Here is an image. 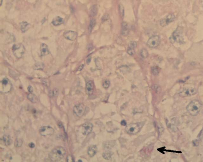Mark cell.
I'll return each mask as SVG.
<instances>
[{
    "mask_svg": "<svg viewBox=\"0 0 203 162\" xmlns=\"http://www.w3.org/2000/svg\"><path fill=\"white\" fill-rule=\"evenodd\" d=\"M66 153L64 148L61 146L56 147L49 153V158L53 162H58L63 158Z\"/></svg>",
    "mask_w": 203,
    "mask_h": 162,
    "instance_id": "obj_1",
    "label": "cell"
},
{
    "mask_svg": "<svg viewBox=\"0 0 203 162\" xmlns=\"http://www.w3.org/2000/svg\"><path fill=\"white\" fill-rule=\"evenodd\" d=\"M202 104L199 101L193 100L191 101L186 107V110L191 115H197L202 108Z\"/></svg>",
    "mask_w": 203,
    "mask_h": 162,
    "instance_id": "obj_2",
    "label": "cell"
},
{
    "mask_svg": "<svg viewBox=\"0 0 203 162\" xmlns=\"http://www.w3.org/2000/svg\"><path fill=\"white\" fill-rule=\"evenodd\" d=\"M143 126L142 123H134L127 125L126 128V130L127 133L130 134H135L140 131Z\"/></svg>",
    "mask_w": 203,
    "mask_h": 162,
    "instance_id": "obj_3",
    "label": "cell"
},
{
    "mask_svg": "<svg viewBox=\"0 0 203 162\" xmlns=\"http://www.w3.org/2000/svg\"><path fill=\"white\" fill-rule=\"evenodd\" d=\"M12 50L14 56L18 58H20L24 55L25 52V48L23 44L21 43H18L13 46Z\"/></svg>",
    "mask_w": 203,
    "mask_h": 162,
    "instance_id": "obj_4",
    "label": "cell"
},
{
    "mask_svg": "<svg viewBox=\"0 0 203 162\" xmlns=\"http://www.w3.org/2000/svg\"><path fill=\"white\" fill-rule=\"evenodd\" d=\"M171 38L174 42L179 44L184 43V38L183 36V29L179 27L173 32L171 36Z\"/></svg>",
    "mask_w": 203,
    "mask_h": 162,
    "instance_id": "obj_5",
    "label": "cell"
},
{
    "mask_svg": "<svg viewBox=\"0 0 203 162\" xmlns=\"http://www.w3.org/2000/svg\"><path fill=\"white\" fill-rule=\"evenodd\" d=\"M197 93V90L195 88H185L179 92V95L182 98H184L194 95Z\"/></svg>",
    "mask_w": 203,
    "mask_h": 162,
    "instance_id": "obj_6",
    "label": "cell"
},
{
    "mask_svg": "<svg viewBox=\"0 0 203 162\" xmlns=\"http://www.w3.org/2000/svg\"><path fill=\"white\" fill-rule=\"evenodd\" d=\"M85 107L83 104H79L75 105L73 108V112L77 117H81L85 113Z\"/></svg>",
    "mask_w": 203,
    "mask_h": 162,
    "instance_id": "obj_7",
    "label": "cell"
},
{
    "mask_svg": "<svg viewBox=\"0 0 203 162\" xmlns=\"http://www.w3.org/2000/svg\"><path fill=\"white\" fill-rule=\"evenodd\" d=\"M160 43V37L158 35H154L149 39L147 45L150 48H155L158 46Z\"/></svg>",
    "mask_w": 203,
    "mask_h": 162,
    "instance_id": "obj_8",
    "label": "cell"
},
{
    "mask_svg": "<svg viewBox=\"0 0 203 162\" xmlns=\"http://www.w3.org/2000/svg\"><path fill=\"white\" fill-rule=\"evenodd\" d=\"M54 130L53 128L50 126H43L40 128L39 132L43 136H50L54 133Z\"/></svg>",
    "mask_w": 203,
    "mask_h": 162,
    "instance_id": "obj_9",
    "label": "cell"
},
{
    "mask_svg": "<svg viewBox=\"0 0 203 162\" xmlns=\"http://www.w3.org/2000/svg\"><path fill=\"white\" fill-rule=\"evenodd\" d=\"M175 16L173 14H170L166 16V17L161 19L160 21V25L161 26H165L169 23L174 21Z\"/></svg>",
    "mask_w": 203,
    "mask_h": 162,
    "instance_id": "obj_10",
    "label": "cell"
},
{
    "mask_svg": "<svg viewBox=\"0 0 203 162\" xmlns=\"http://www.w3.org/2000/svg\"><path fill=\"white\" fill-rule=\"evenodd\" d=\"M2 87L1 92H7L10 91L12 88V85L10 81L7 78H4L1 81Z\"/></svg>",
    "mask_w": 203,
    "mask_h": 162,
    "instance_id": "obj_11",
    "label": "cell"
},
{
    "mask_svg": "<svg viewBox=\"0 0 203 162\" xmlns=\"http://www.w3.org/2000/svg\"><path fill=\"white\" fill-rule=\"evenodd\" d=\"M63 37L69 41H74L76 40L77 36V33L75 31H68L65 32Z\"/></svg>",
    "mask_w": 203,
    "mask_h": 162,
    "instance_id": "obj_12",
    "label": "cell"
},
{
    "mask_svg": "<svg viewBox=\"0 0 203 162\" xmlns=\"http://www.w3.org/2000/svg\"><path fill=\"white\" fill-rule=\"evenodd\" d=\"M82 133L84 135L87 136L92 132L93 125L91 123H85L82 125Z\"/></svg>",
    "mask_w": 203,
    "mask_h": 162,
    "instance_id": "obj_13",
    "label": "cell"
},
{
    "mask_svg": "<svg viewBox=\"0 0 203 162\" xmlns=\"http://www.w3.org/2000/svg\"><path fill=\"white\" fill-rule=\"evenodd\" d=\"M94 88V85L93 82L91 81H88L86 84L85 91L87 94L90 95L92 94Z\"/></svg>",
    "mask_w": 203,
    "mask_h": 162,
    "instance_id": "obj_14",
    "label": "cell"
},
{
    "mask_svg": "<svg viewBox=\"0 0 203 162\" xmlns=\"http://www.w3.org/2000/svg\"><path fill=\"white\" fill-rule=\"evenodd\" d=\"M40 50L41 56H45L49 54V51L48 49V46L45 44H41L40 45Z\"/></svg>",
    "mask_w": 203,
    "mask_h": 162,
    "instance_id": "obj_15",
    "label": "cell"
},
{
    "mask_svg": "<svg viewBox=\"0 0 203 162\" xmlns=\"http://www.w3.org/2000/svg\"><path fill=\"white\" fill-rule=\"evenodd\" d=\"M97 151V148L95 145H91L88 148L87 153L91 157H93L96 154Z\"/></svg>",
    "mask_w": 203,
    "mask_h": 162,
    "instance_id": "obj_16",
    "label": "cell"
},
{
    "mask_svg": "<svg viewBox=\"0 0 203 162\" xmlns=\"http://www.w3.org/2000/svg\"><path fill=\"white\" fill-rule=\"evenodd\" d=\"M63 22L64 20L63 18L60 16H56L53 19L52 23L54 26H57L62 24L63 23Z\"/></svg>",
    "mask_w": 203,
    "mask_h": 162,
    "instance_id": "obj_17",
    "label": "cell"
},
{
    "mask_svg": "<svg viewBox=\"0 0 203 162\" xmlns=\"http://www.w3.org/2000/svg\"><path fill=\"white\" fill-rule=\"evenodd\" d=\"M2 139L4 144L7 146L10 145L12 143V140L11 139V137L8 135H5L3 136Z\"/></svg>",
    "mask_w": 203,
    "mask_h": 162,
    "instance_id": "obj_18",
    "label": "cell"
},
{
    "mask_svg": "<svg viewBox=\"0 0 203 162\" xmlns=\"http://www.w3.org/2000/svg\"><path fill=\"white\" fill-rule=\"evenodd\" d=\"M129 30L128 29V25L127 23L123 22L122 24L121 34L124 36H127L129 34Z\"/></svg>",
    "mask_w": 203,
    "mask_h": 162,
    "instance_id": "obj_19",
    "label": "cell"
},
{
    "mask_svg": "<svg viewBox=\"0 0 203 162\" xmlns=\"http://www.w3.org/2000/svg\"><path fill=\"white\" fill-rule=\"evenodd\" d=\"M30 24L25 22H23L20 24V29L23 33L27 31L30 28Z\"/></svg>",
    "mask_w": 203,
    "mask_h": 162,
    "instance_id": "obj_20",
    "label": "cell"
},
{
    "mask_svg": "<svg viewBox=\"0 0 203 162\" xmlns=\"http://www.w3.org/2000/svg\"><path fill=\"white\" fill-rule=\"evenodd\" d=\"M28 99L31 102L34 104H35L38 101V98L35 95L32 93H29L27 95Z\"/></svg>",
    "mask_w": 203,
    "mask_h": 162,
    "instance_id": "obj_21",
    "label": "cell"
},
{
    "mask_svg": "<svg viewBox=\"0 0 203 162\" xmlns=\"http://www.w3.org/2000/svg\"><path fill=\"white\" fill-rule=\"evenodd\" d=\"M58 94V90L57 89H54L53 91H49L48 95L50 98H53L54 97L57 96Z\"/></svg>",
    "mask_w": 203,
    "mask_h": 162,
    "instance_id": "obj_22",
    "label": "cell"
},
{
    "mask_svg": "<svg viewBox=\"0 0 203 162\" xmlns=\"http://www.w3.org/2000/svg\"><path fill=\"white\" fill-rule=\"evenodd\" d=\"M112 153L110 151H106L103 152L102 156L103 158L106 160H109L111 157Z\"/></svg>",
    "mask_w": 203,
    "mask_h": 162,
    "instance_id": "obj_23",
    "label": "cell"
},
{
    "mask_svg": "<svg viewBox=\"0 0 203 162\" xmlns=\"http://www.w3.org/2000/svg\"><path fill=\"white\" fill-rule=\"evenodd\" d=\"M44 67V65L43 63L38 62L34 65V69L35 70H43Z\"/></svg>",
    "mask_w": 203,
    "mask_h": 162,
    "instance_id": "obj_24",
    "label": "cell"
},
{
    "mask_svg": "<svg viewBox=\"0 0 203 162\" xmlns=\"http://www.w3.org/2000/svg\"><path fill=\"white\" fill-rule=\"evenodd\" d=\"M97 13V6L96 5H94L91 7L90 14L92 16H94Z\"/></svg>",
    "mask_w": 203,
    "mask_h": 162,
    "instance_id": "obj_25",
    "label": "cell"
},
{
    "mask_svg": "<svg viewBox=\"0 0 203 162\" xmlns=\"http://www.w3.org/2000/svg\"><path fill=\"white\" fill-rule=\"evenodd\" d=\"M96 24V21L95 19H92L91 20L90 22L89 25L88 27V31L90 33L91 32L93 28H94V27L95 25Z\"/></svg>",
    "mask_w": 203,
    "mask_h": 162,
    "instance_id": "obj_26",
    "label": "cell"
},
{
    "mask_svg": "<svg viewBox=\"0 0 203 162\" xmlns=\"http://www.w3.org/2000/svg\"><path fill=\"white\" fill-rule=\"evenodd\" d=\"M140 55L141 57L144 58H146L148 56V52L147 50L145 48L142 49L140 51Z\"/></svg>",
    "mask_w": 203,
    "mask_h": 162,
    "instance_id": "obj_27",
    "label": "cell"
},
{
    "mask_svg": "<svg viewBox=\"0 0 203 162\" xmlns=\"http://www.w3.org/2000/svg\"><path fill=\"white\" fill-rule=\"evenodd\" d=\"M14 146L16 148H19L22 146L23 144V141L21 139H17L15 141Z\"/></svg>",
    "mask_w": 203,
    "mask_h": 162,
    "instance_id": "obj_28",
    "label": "cell"
},
{
    "mask_svg": "<svg viewBox=\"0 0 203 162\" xmlns=\"http://www.w3.org/2000/svg\"><path fill=\"white\" fill-rule=\"evenodd\" d=\"M151 71L153 75H157L160 72V69L157 66H154L152 67L151 69Z\"/></svg>",
    "mask_w": 203,
    "mask_h": 162,
    "instance_id": "obj_29",
    "label": "cell"
},
{
    "mask_svg": "<svg viewBox=\"0 0 203 162\" xmlns=\"http://www.w3.org/2000/svg\"><path fill=\"white\" fill-rule=\"evenodd\" d=\"M152 88L153 91H154L156 93L159 94L161 91V88L160 86L157 85H154L152 86Z\"/></svg>",
    "mask_w": 203,
    "mask_h": 162,
    "instance_id": "obj_30",
    "label": "cell"
},
{
    "mask_svg": "<svg viewBox=\"0 0 203 162\" xmlns=\"http://www.w3.org/2000/svg\"><path fill=\"white\" fill-rule=\"evenodd\" d=\"M119 12H120V16L121 17H123L124 15V8L123 5L121 4L119 5Z\"/></svg>",
    "mask_w": 203,
    "mask_h": 162,
    "instance_id": "obj_31",
    "label": "cell"
},
{
    "mask_svg": "<svg viewBox=\"0 0 203 162\" xmlns=\"http://www.w3.org/2000/svg\"><path fill=\"white\" fill-rule=\"evenodd\" d=\"M136 46H137V44H136V42L133 41L130 42L129 43L128 48L135 49V48H136Z\"/></svg>",
    "mask_w": 203,
    "mask_h": 162,
    "instance_id": "obj_32",
    "label": "cell"
},
{
    "mask_svg": "<svg viewBox=\"0 0 203 162\" xmlns=\"http://www.w3.org/2000/svg\"><path fill=\"white\" fill-rule=\"evenodd\" d=\"M110 85V81L108 80H106L103 83V87L105 89H107L109 88Z\"/></svg>",
    "mask_w": 203,
    "mask_h": 162,
    "instance_id": "obj_33",
    "label": "cell"
},
{
    "mask_svg": "<svg viewBox=\"0 0 203 162\" xmlns=\"http://www.w3.org/2000/svg\"><path fill=\"white\" fill-rule=\"evenodd\" d=\"M127 52L130 56H133L135 54V49L128 48L127 50Z\"/></svg>",
    "mask_w": 203,
    "mask_h": 162,
    "instance_id": "obj_34",
    "label": "cell"
},
{
    "mask_svg": "<svg viewBox=\"0 0 203 162\" xmlns=\"http://www.w3.org/2000/svg\"><path fill=\"white\" fill-rule=\"evenodd\" d=\"M109 18V16L107 14H105L103 16V17H102V22H105Z\"/></svg>",
    "mask_w": 203,
    "mask_h": 162,
    "instance_id": "obj_35",
    "label": "cell"
},
{
    "mask_svg": "<svg viewBox=\"0 0 203 162\" xmlns=\"http://www.w3.org/2000/svg\"><path fill=\"white\" fill-rule=\"evenodd\" d=\"M68 162H73L74 161L73 157L71 155H69L67 158Z\"/></svg>",
    "mask_w": 203,
    "mask_h": 162,
    "instance_id": "obj_36",
    "label": "cell"
},
{
    "mask_svg": "<svg viewBox=\"0 0 203 162\" xmlns=\"http://www.w3.org/2000/svg\"><path fill=\"white\" fill-rule=\"evenodd\" d=\"M28 91L29 92V93H32L33 92V88L31 86H29L28 87Z\"/></svg>",
    "mask_w": 203,
    "mask_h": 162,
    "instance_id": "obj_37",
    "label": "cell"
},
{
    "mask_svg": "<svg viewBox=\"0 0 203 162\" xmlns=\"http://www.w3.org/2000/svg\"><path fill=\"white\" fill-rule=\"evenodd\" d=\"M121 125H122V126H126V124H127V122H126V120H122L121 121Z\"/></svg>",
    "mask_w": 203,
    "mask_h": 162,
    "instance_id": "obj_38",
    "label": "cell"
},
{
    "mask_svg": "<svg viewBox=\"0 0 203 162\" xmlns=\"http://www.w3.org/2000/svg\"><path fill=\"white\" fill-rule=\"evenodd\" d=\"M29 146L30 148H34L35 147V145L34 143H33V142H31V143H29Z\"/></svg>",
    "mask_w": 203,
    "mask_h": 162,
    "instance_id": "obj_39",
    "label": "cell"
},
{
    "mask_svg": "<svg viewBox=\"0 0 203 162\" xmlns=\"http://www.w3.org/2000/svg\"><path fill=\"white\" fill-rule=\"evenodd\" d=\"M84 65H82V66H81L80 67H79V70L81 71L82 69V68H83V67Z\"/></svg>",
    "mask_w": 203,
    "mask_h": 162,
    "instance_id": "obj_40",
    "label": "cell"
},
{
    "mask_svg": "<svg viewBox=\"0 0 203 162\" xmlns=\"http://www.w3.org/2000/svg\"><path fill=\"white\" fill-rule=\"evenodd\" d=\"M91 58H88L87 59V63H89L90 62H91Z\"/></svg>",
    "mask_w": 203,
    "mask_h": 162,
    "instance_id": "obj_41",
    "label": "cell"
},
{
    "mask_svg": "<svg viewBox=\"0 0 203 162\" xmlns=\"http://www.w3.org/2000/svg\"><path fill=\"white\" fill-rule=\"evenodd\" d=\"M201 136H200V137H203V130L202 133H201Z\"/></svg>",
    "mask_w": 203,
    "mask_h": 162,
    "instance_id": "obj_42",
    "label": "cell"
},
{
    "mask_svg": "<svg viewBox=\"0 0 203 162\" xmlns=\"http://www.w3.org/2000/svg\"><path fill=\"white\" fill-rule=\"evenodd\" d=\"M79 161H80V162H82V161H81V160H79V161H78V162H79Z\"/></svg>",
    "mask_w": 203,
    "mask_h": 162,
    "instance_id": "obj_43",
    "label": "cell"
},
{
    "mask_svg": "<svg viewBox=\"0 0 203 162\" xmlns=\"http://www.w3.org/2000/svg\"><path fill=\"white\" fill-rule=\"evenodd\" d=\"M1 5L2 4V2H3V0H1Z\"/></svg>",
    "mask_w": 203,
    "mask_h": 162,
    "instance_id": "obj_44",
    "label": "cell"
}]
</instances>
